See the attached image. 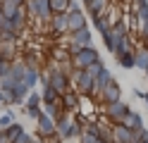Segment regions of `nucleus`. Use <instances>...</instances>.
I'll return each instance as SVG.
<instances>
[{
	"label": "nucleus",
	"instance_id": "nucleus-28",
	"mask_svg": "<svg viewBox=\"0 0 148 143\" xmlns=\"http://www.w3.org/2000/svg\"><path fill=\"white\" fill-rule=\"evenodd\" d=\"M103 67H105V64H103V62L98 60V62H93V64H88V67H86V72H88V74H91V76L96 79V76H98L100 72H103Z\"/></svg>",
	"mask_w": 148,
	"mask_h": 143
},
{
	"label": "nucleus",
	"instance_id": "nucleus-36",
	"mask_svg": "<svg viewBox=\"0 0 148 143\" xmlns=\"http://www.w3.org/2000/svg\"><path fill=\"white\" fill-rule=\"evenodd\" d=\"M143 43H146V45H143V48H146V50H148V41H143Z\"/></svg>",
	"mask_w": 148,
	"mask_h": 143
},
{
	"label": "nucleus",
	"instance_id": "nucleus-34",
	"mask_svg": "<svg viewBox=\"0 0 148 143\" xmlns=\"http://www.w3.org/2000/svg\"><path fill=\"white\" fill-rule=\"evenodd\" d=\"M3 60H5V57H3V53H0V64H3Z\"/></svg>",
	"mask_w": 148,
	"mask_h": 143
},
{
	"label": "nucleus",
	"instance_id": "nucleus-25",
	"mask_svg": "<svg viewBox=\"0 0 148 143\" xmlns=\"http://www.w3.org/2000/svg\"><path fill=\"white\" fill-rule=\"evenodd\" d=\"M10 124H14V114H12V110L0 112V129H7Z\"/></svg>",
	"mask_w": 148,
	"mask_h": 143
},
{
	"label": "nucleus",
	"instance_id": "nucleus-18",
	"mask_svg": "<svg viewBox=\"0 0 148 143\" xmlns=\"http://www.w3.org/2000/svg\"><path fill=\"white\" fill-rule=\"evenodd\" d=\"M19 133H24V127L19 122H14V124H10L7 129H3V143H14V138L19 136Z\"/></svg>",
	"mask_w": 148,
	"mask_h": 143
},
{
	"label": "nucleus",
	"instance_id": "nucleus-27",
	"mask_svg": "<svg viewBox=\"0 0 148 143\" xmlns=\"http://www.w3.org/2000/svg\"><path fill=\"white\" fill-rule=\"evenodd\" d=\"M93 26L98 29V31H100V34H108V31H110V29H112V26H110V24L105 22V14H103V17H93Z\"/></svg>",
	"mask_w": 148,
	"mask_h": 143
},
{
	"label": "nucleus",
	"instance_id": "nucleus-23",
	"mask_svg": "<svg viewBox=\"0 0 148 143\" xmlns=\"http://www.w3.org/2000/svg\"><path fill=\"white\" fill-rule=\"evenodd\" d=\"M115 60L124 67V69H134V53H122V55H115Z\"/></svg>",
	"mask_w": 148,
	"mask_h": 143
},
{
	"label": "nucleus",
	"instance_id": "nucleus-6",
	"mask_svg": "<svg viewBox=\"0 0 148 143\" xmlns=\"http://www.w3.org/2000/svg\"><path fill=\"white\" fill-rule=\"evenodd\" d=\"M26 5H29L31 14H34L36 19L50 22V17H53V12H50V0H26Z\"/></svg>",
	"mask_w": 148,
	"mask_h": 143
},
{
	"label": "nucleus",
	"instance_id": "nucleus-5",
	"mask_svg": "<svg viewBox=\"0 0 148 143\" xmlns=\"http://www.w3.org/2000/svg\"><path fill=\"white\" fill-rule=\"evenodd\" d=\"M129 110H132V107H129L124 100H117V103H108V105H105V110H103V114H105V117L112 122V124H119V122L124 119V114H127Z\"/></svg>",
	"mask_w": 148,
	"mask_h": 143
},
{
	"label": "nucleus",
	"instance_id": "nucleus-32",
	"mask_svg": "<svg viewBox=\"0 0 148 143\" xmlns=\"http://www.w3.org/2000/svg\"><path fill=\"white\" fill-rule=\"evenodd\" d=\"M143 103H146V107H148V93H146V98H143Z\"/></svg>",
	"mask_w": 148,
	"mask_h": 143
},
{
	"label": "nucleus",
	"instance_id": "nucleus-35",
	"mask_svg": "<svg viewBox=\"0 0 148 143\" xmlns=\"http://www.w3.org/2000/svg\"><path fill=\"white\" fill-rule=\"evenodd\" d=\"M0 143H3V129H0Z\"/></svg>",
	"mask_w": 148,
	"mask_h": 143
},
{
	"label": "nucleus",
	"instance_id": "nucleus-2",
	"mask_svg": "<svg viewBox=\"0 0 148 143\" xmlns=\"http://www.w3.org/2000/svg\"><path fill=\"white\" fill-rule=\"evenodd\" d=\"M72 79H74V86H77L79 98H81V95H93V76H91L86 69H74Z\"/></svg>",
	"mask_w": 148,
	"mask_h": 143
},
{
	"label": "nucleus",
	"instance_id": "nucleus-26",
	"mask_svg": "<svg viewBox=\"0 0 148 143\" xmlns=\"http://www.w3.org/2000/svg\"><path fill=\"white\" fill-rule=\"evenodd\" d=\"M103 41H105V48L110 53H115V45H117V36L112 34V29H110L108 34H103Z\"/></svg>",
	"mask_w": 148,
	"mask_h": 143
},
{
	"label": "nucleus",
	"instance_id": "nucleus-7",
	"mask_svg": "<svg viewBox=\"0 0 148 143\" xmlns=\"http://www.w3.org/2000/svg\"><path fill=\"white\" fill-rule=\"evenodd\" d=\"M24 19H26V14H24V10L19 7L12 17H7V22H5V31H10V34H14V36H19V34L24 31V24H26Z\"/></svg>",
	"mask_w": 148,
	"mask_h": 143
},
{
	"label": "nucleus",
	"instance_id": "nucleus-12",
	"mask_svg": "<svg viewBox=\"0 0 148 143\" xmlns=\"http://www.w3.org/2000/svg\"><path fill=\"white\" fill-rule=\"evenodd\" d=\"M88 26L86 24V14L81 10H74V12H67V31H79V29Z\"/></svg>",
	"mask_w": 148,
	"mask_h": 143
},
{
	"label": "nucleus",
	"instance_id": "nucleus-33",
	"mask_svg": "<svg viewBox=\"0 0 148 143\" xmlns=\"http://www.w3.org/2000/svg\"><path fill=\"white\" fill-rule=\"evenodd\" d=\"M138 143H148V136H146V138H141V141H138Z\"/></svg>",
	"mask_w": 148,
	"mask_h": 143
},
{
	"label": "nucleus",
	"instance_id": "nucleus-9",
	"mask_svg": "<svg viewBox=\"0 0 148 143\" xmlns=\"http://www.w3.org/2000/svg\"><path fill=\"white\" fill-rule=\"evenodd\" d=\"M36 127H38V133H41V138H48V136H55V122L48 117L45 112H41L38 117H36Z\"/></svg>",
	"mask_w": 148,
	"mask_h": 143
},
{
	"label": "nucleus",
	"instance_id": "nucleus-8",
	"mask_svg": "<svg viewBox=\"0 0 148 143\" xmlns=\"http://www.w3.org/2000/svg\"><path fill=\"white\" fill-rule=\"evenodd\" d=\"M41 103H43L41 93L38 91H29V95H26V100H24V107H26V114H29L31 119H36L41 114Z\"/></svg>",
	"mask_w": 148,
	"mask_h": 143
},
{
	"label": "nucleus",
	"instance_id": "nucleus-13",
	"mask_svg": "<svg viewBox=\"0 0 148 143\" xmlns=\"http://www.w3.org/2000/svg\"><path fill=\"white\" fill-rule=\"evenodd\" d=\"M100 98H103V103L108 105V103H117V100H122V88H119V83L117 81H112L108 86V88H103L100 91Z\"/></svg>",
	"mask_w": 148,
	"mask_h": 143
},
{
	"label": "nucleus",
	"instance_id": "nucleus-16",
	"mask_svg": "<svg viewBox=\"0 0 148 143\" xmlns=\"http://www.w3.org/2000/svg\"><path fill=\"white\" fill-rule=\"evenodd\" d=\"M60 103H62V110H64V112L77 110V107H79V93H74V91L62 93V95H60Z\"/></svg>",
	"mask_w": 148,
	"mask_h": 143
},
{
	"label": "nucleus",
	"instance_id": "nucleus-37",
	"mask_svg": "<svg viewBox=\"0 0 148 143\" xmlns=\"http://www.w3.org/2000/svg\"><path fill=\"white\" fill-rule=\"evenodd\" d=\"M84 3H91V0H84Z\"/></svg>",
	"mask_w": 148,
	"mask_h": 143
},
{
	"label": "nucleus",
	"instance_id": "nucleus-21",
	"mask_svg": "<svg viewBox=\"0 0 148 143\" xmlns=\"http://www.w3.org/2000/svg\"><path fill=\"white\" fill-rule=\"evenodd\" d=\"M86 10H88L91 19H93V17H103V12H105V0H91V3H86Z\"/></svg>",
	"mask_w": 148,
	"mask_h": 143
},
{
	"label": "nucleus",
	"instance_id": "nucleus-20",
	"mask_svg": "<svg viewBox=\"0 0 148 143\" xmlns=\"http://www.w3.org/2000/svg\"><path fill=\"white\" fill-rule=\"evenodd\" d=\"M134 67H138L141 72L148 69V50H146V48H138V50H134Z\"/></svg>",
	"mask_w": 148,
	"mask_h": 143
},
{
	"label": "nucleus",
	"instance_id": "nucleus-24",
	"mask_svg": "<svg viewBox=\"0 0 148 143\" xmlns=\"http://www.w3.org/2000/svg\"><path fill=\"white\" fill-rule=\"evenodd\" d=\"M67 7H69V0H50V12L53 14L67 12Z\"/></svg>",
	"mask_w": 148,
	"mask_h": 143
},
{
	"label": "nucleus",
	"instance_id": "nucleus-15",
	"mask_svg": "<svg viewBox=\"0 0 148 143\" xmlns=\"http://www.w3.org/2000/svg\"><path fill=\"white\" fill-rule=\"evenodd\" d=\"M122 127H127V129H132V131H136V129H141L143 127V117L138 112H134V110H129L127 114H124V119L119 122Z\"/></svg>",
	"mask_w": 148,
	"mask_h": 143
},
{
	"label": "nucleus",
	"instance_id": "nucleus-3",
	"mask_svg": "<svg viewBox=\"0 0 148 143\" xmlns=\"http://www.w3.org/2000/svg\"><path fill=\"white\" fill-rule=\"evenodd\" d=\"M45 79H48V83H50V86H53V88L58 91L60 95L69 91L72 79H69V74H67V72H62V69H60V67H53V69H50V74L45 76Z\"/></svg>",
	"mask_w": 148,
	"mask_h": 143
},
{
	"label": "nucleus",
	"instance_id": "nucleus-10",
	"mask_svg": "<svg viewBox=\"0 0 148 143\" xmlns=\"http://www.w3.org/2000/svg\"><path fill=\"white\" fill-rule=\"evenodd\" d=\"M136 19H138V34L143 41H148V3L136 5Z\"/></svg>",
	"mask_w": 148,
	"mask_h": 143
},
{
	"label": "nucleus",
	"instance_id": "nucleus-14",
	"mask_svg": "<svg viewBox=\"0 0 148 143\" xmlns=\"http://www.w3.org/2000/svg\"><path fill=\"white\" fill-rule=\"evenodd\" d=\"M112 81H115V79H112V74H110V69H108V67H103V72L93 79V95H98L103 88H108Z\"/></svg>",
	"mask_w": 148,
	"mask_h": 143
},
{
	"label": "nucleus",
	"instance_id": "nucleus-29",
	"mask_svg": "<svg viewBox=\"0 0 148 143\" xmlns=\"http://www.w3.org/2000/svg\"><path fill=\"white\" fill-rule=\"evenodd\" d=\"M14 143H34V138H31V136H29V133H26V131H24V133H19V136H17V138H14Z\"/></svg>",
	"mask_w": 148,
	"mask_h": 143
},
{
	"label": "nucleus",
	"instance_id": "nucleus-4",
	"mask_svg": "<svg viewBox=\"0 0 148 143\" xmlns=\"http://www.w3.org/2000/svg\"><path fill=\"white\" fill-rule=\"evenodd\" d=\"M91 43H93V34H91L88 26L79 29V31H72V36H69V50L72 53L81 50V48H91Z\"/></svg>",
	"mask_w": 148,
	"mask_h": 143
},
{
	"label": "nucleus",
	"instance_id": "nucleus-1",
	"mask_svg": "<svg viewBox=\"0 0 148 143\" xmlns=\"http://www.w3.org/2000/svg\"><path fill=\"white\" fill-rule=\"evenodd\" d=\"M100 60V55L98 50H93V48H81V50L77 53H72V64H74V69H86L88 64H93Z\"/></svg>",
	"mask_w": 148,
	"mask_h": 143
},
{
	"label": "nucleus",
	"instance_id": "nucleus-19",
	"mask_svg": "<svg viewBox=\"0 0 148 143\" xmlns=\"http://www.w3.org/2000/svg\"><path fill=\"white\" fill-rule=\"evenodd\" d=\"M50 26H53V34H62V31H67V12L53 14V17H50Z\"/></svg>",
	"mask_w": 148,
	"mask_h": 143
},
{
	"label": "nucleus",
	"instance_id": "nucleus-30",
	"mask_svg": "<svg viewBox=\"0 0 148 143\" xmlns=\"http://www.w3.org/2000/svg\"><path fill=\"white\" fill-rule=\"evenodd\" d=\"M79 143H98V138H93L91 133H81V136H79Z\"/></svg>",
	"mask_w": 148,
	"mask_h": 143
},
{
	"label": "nucleus",
	"instance_id": "nucleus-17",
	"mask_svg": "<svg viewBox=\"0 0 148 143\" xmlns=\"http://www.w3.org/2000/svg\"><path fill=\"white\" fill-rule=\"evenodd\" d=\"M24 64H26V76H24V83L34 91V86L38 83V79H41V72H38V67H36L34 62H24Z\"/></svg>",
	"mask_w": 148,
	"mask_h": 143
},
{
	"label": "nucleus",
	"instance_id": "nucleus-22",
	"mask_svg": "<svg viewBox=\"0 0 148 143\" xmlns=\"http://www.w3.org/2000/svg\"><path fill=\"white\" fill-rule=\"evenodd\" d=\"M122 53H134V48H132V38H129V36L117 38V45H115V53H112V55H122Z\"/></svg>",
	"mask_w": 148,
	"mask_h": 143
},
{
	"label": "nucleus",
	"instance_id": "nucleus-11",
	"mask_svg": "<svg viewBox=\"0 0 148 143\" xmlns=\"http://www.w3.org/2000/svg\"><path fill=\"white\" fill-rule=\"evenodd\" d=\"M110 133H112V141L115 143H134V131L122 127V124H112Z\"/></svg>",
	"mask_w": 148,
	"mask_h": 143
},
{
	"label": "nucleus",
	"instance_id": "nucleus-31",
	"mask_svg": "<svg viewBox=\"0 0 148 143\" xmlns=\"http://www.w3.org/2000/svg\"><path fill=\"white\" fill-rule=\"evenodd\" d=\"M5 22H7V17L3 14V10H0V31H3V29H5Z\"/></svg>",
	"mask_w": 148,
	"mask_h": 143
},
{
	"label": "nucleus",
	"instance_id": "nucleus-38",
	"mask_svg": "<svg viewBox=\"0 0 148 143\" xmlns=\"http://www.w3.org/2000/svg\"><path fill=\"white\" fill-rule=\"evenodd\" d=\"M146 76H148V69H146Z\"/></svg>",
	"mask_w": 148,
	"mask_h": 143
}]
</instances>
